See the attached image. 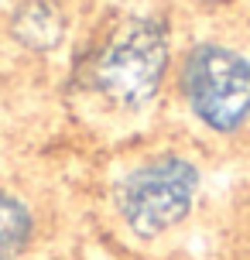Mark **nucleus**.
<instances>
[{"label": "nucleus", "mask_w": 250, "mask_h": 260, "mask_svg": "<svg viewBox=\"0 0 250 260\" xmlns=\"http://www.w3.org/2000/svg\"><path fill=\"white\" fill-rule=\"evenodd\" d=\"M178 45L182 38L168 11L141 7L113 14L82 41L69 69V86L92 117L141 123L168 106Z\"/></svg>", "instance_id": "nucleus-1"}, {"label": "nucleus", "mask_w": 250, "mask_h": 260, "mask_svg": "<svg viewBox=\"0 0 250 260\" xmlns=\"http://www.w3.org/2000/svg\"><path fill=\"white\" fill-rule=\"evenodd\" d=\"M206 154L192 141H151L127 154L106 185V216L131 247L151 250L182 233L206 199Z\"/></svg>", "instance_id": "nucleus-2"}, {"label": "nucleus", "mask_w": 250, "mask_h": 260, "mask_svg": "<svg viewBox=\"0 0 250 260\" xmlns=\"http://www.w3.org/2000/svg\"><path fill=\"white\" fill-rule=\"evenodd\" d=\"M168 110L185 141L202 151L250 144V41L226 31H199L178 45Z\"/></svg>", "instance_id": "nucleus-3"}, {"label": "nucleus", "mask_w": 250, "mask_h": 260, "mask_svg": "<svg viewBox=\"0 0 250 260\" xmlns=\"http://www.w3.org/2000/svg\"><path fill=\"white\" fill-rule=\"evenodd\" d=\"M11 41L35 58H52L72 38V11L66 0H17L7 17Z\"/></svg>", "instance_id": "nucleus-4"}, {"label": "nucleus", "mask_w": 250, "mask_h": 260, "mask_svg": "<svg viewBox=\"0 0 250 260\" xmlns=\"http://www.w3.org/2000/svg\"><path fill=\"white\" fill-rule=\"evenodd\" d=\"M45 212L24 185L0 178V260H27L41 243Z\"/></svg>", "instance_id": "nucleus-5"}, {"label": "nucleus", "mask_w": 250, "mask_h": 260, "mask_svg": "<svg viewBox=\"0 0 250 260\" xmlns=\"http://www.w3.org/2000/svg\"><path fill=\"white\" fill-rule=\"evenodd\" d=\"M189 7H196V11H202V14H223V11H230L233 4H240V0H185Z\"/></svg>", "instance_id": "nucleus-6"}]
</instances>
